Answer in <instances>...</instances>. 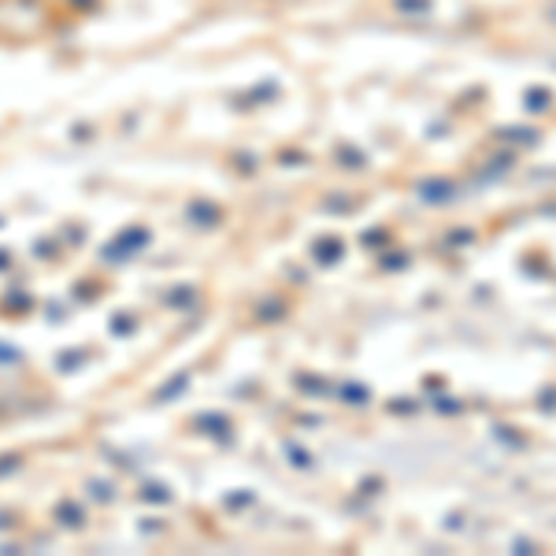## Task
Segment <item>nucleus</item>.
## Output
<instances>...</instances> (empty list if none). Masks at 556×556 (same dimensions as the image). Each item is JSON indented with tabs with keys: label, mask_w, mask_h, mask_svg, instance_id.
I'll use <instances>...</instances> for the list:
<instances>
[{
	"label": "nucleus",
	"mask_w": 556,
	"mask_h": 556,
	"mask_svg": "<svg viewBox=\"0 0 556 556\" xmlns=\"http://www.w3.org/2000/svg\"><path fill=\"white\" fill-rule=\"evenodd\" d=\"M49 30V8L41 0H0V38L23 41Z\"/></svg>",
	"instance_id": "obj_1"
},
{
	"label": "nucleus",
	"mask_w": 556,
	"mask_h": 556,
	"mask_svg": "<svg viewBox=\"0 0 556 556\" xmlns=\"http://www.w3.org/2000/svg\"><path fill=\"white\" fill-rule=\"evenodd\" d=\"M416 197L424 204H450L456 197V186L445 182V178H427V182L416 186Z\"/></svg>",
	"instance_id": "obj_2"
},
{
	"label": "nucleus",
	"mask_w": 556,
	"mask_h": 556,
	"mask_svg": "<svg viewBox=\"0 0 556 556\" xmlns=\"http://www.w3.org/2000/svg\"><path fill=\"white\" fill-rule=\"evenodd\" d=\"M493 138L505 141V146H516V149H531L542 141V130L538 127H497L493 130Z\"/></svg>",
	"instance_id": "obj_3"
},
{
	"label": "nucleus",
	"mask_w": 556,
	"mask_h": 556,
	"mask_svg": "<svg viewBox=\"0 0 556 556\" xmlns=\"http://www.w3.org/2000/svg\"><path fill=\"white\" fill-rule=\"evenodd\" d=\"M553 104H556V97H553V89L549 86H531L523 93V108L527 112H538V115H545V112H553Z\"/></svg>",
	"instance_id": "obj_4"
},
{
	"label": "nucleus",
	"mask_w": 556,
	"mask_h": 556,
	"mask_svg": "<svg viewBox=\"0 0 556 556\" xmlns=\"http://www.w3.org/2000/svg\"><path fill=\"white\" fill-rule=\"evenodd\" d=\"M393 12H397L401 20H430L434 0H393Z\"/></svg>",
	"instance_id": "obj_5"
},
{
	"label": "nucleus",
	"mask_w": 556,
	"mask_h": 556,
	"mask_svg": "<svg viewBox=\"0 0 556 556\" xmlns=\"http://www.w3.org/2000/svg\"><path fill=\"white\" fill-rule=\"evenodd\" d=\"M513 164H516V156H513V152H505V156H493L490 164H486V172L479 175V182H493V178L508 175V172H513Z\"/></svg>",
	"instance_id": "obj_6"
},
{
	"label": "nucleus",
	"mask_w": 556,
	"mask_h": 556,
	"mask_svg": "<svg viewBox=\"0 0 556 556\" xmlns=\"http://www.w3.org/2000/svg\"><path fill=\"white\" fill-rule=\"evenodd\" d=\"M338 256H342V241H338V238L319 241V245H316V260H319V264H338Z\"/></svg>",
	"instance_id": "obj_7"
},
{
	"label": "nucleus",
	"mask_w": 556,
	"mask_h": 556,
	"mask_svg": "<svg viewBox=\"0 0 556 556\" xmlns=\"http://www.w3.org/2000/svg\"><path fill=\"white\" fill-rule=\"evenodd\" d=\"M338 160H342V164H349L345 172H364V167H367L364 152H356V149H342V152H338Z\"/></svg>",
	"instance_id": "obj_8"
},
{
	"label": "nucleus",
	"mask_w": 556,
	"mask_h": 556,
	"mask_svg": "<svg viewBox=\"0 0 556 556\" xmlns=\"http://www.w3.org/2000/svg\"><path fill=\"white\" fill-rule=\"evenodd\" d=\"M468 241H475V230H453L450 235V245H468Z\"/></svg>",
	"instance_id": "obj_9"
},
{
	"label": "nucleus",
	"mask_w": 556,
	"mask_h": 556,
	"mask_svg": "<svg viewBox=\"0 0 556 556\" xmlns=\"http://www.w3.org/2000/svg\"><path fill=\"white\" fill-rule=\"evenodd\" d=\"M438 412H460V405H456V401H438Z\"/></svg>",
	"instance_id": "obj_10"
}]
</instances>
